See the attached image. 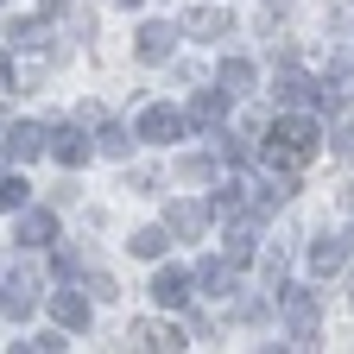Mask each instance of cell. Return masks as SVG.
<instances>
[{"mask_svg":"<svg viewBox=\"0 0 354 354\" xmlns=\"http://www.w3.org/2000/svg\"><path fill=\"white\" fill-rule=\"evenodd\" d=\"M44 140H51V133H44L38 120H13V127H7V152H13V158H38V152H51Z\"/></svg>","mask_w":354,"mask_h":354,"instance_id":"cell-8","label":"cell"},{"mask_svg":"<svg viewBox=\"0 0 354 354\" xmlns=\"http://www.w3.org/2000/svg\"><path fill=\"white\" fill-rule=\"evenodd\" d=\"M165 247H171V234H165V228H140V234L127 241V253H133V259H158Z\"/></svg>","mask_w":354,"mask_h":354,"instance_id":"cell-19","label":"cell"},{"mask_svg":"<svg viewBox=\"0 0 354 354\" xmlns=\"http://www.w3.org/2000/svg\"><path fill=\"white\" fill-rule=\"evenodd\" d=\"M317 140H323V120L317 114H279L272 146H266V165H272V171H297L310 152H317Z\"/></svg>","mask_w":354,"mask_h":354,"instance_id":"cell-1","label":"cell"},{"mask_svg":"<svg viewBox=\"0 0 354 354\" xmlns=\"http://www.w3.org/2000/svg\"><path fill=\"white\" fill-rule=\"evenodd\" d=\"M0 88H13V70H7V51H0Z\"/></svg>","mask_w":354,"mask_h":354,"instance_id":"cell-27","label":"cell"},{"mask_svg":"<svg viewBox=\"0 0 354 354\" xmlns=\"http://www.w3.org/2000/svg\"><path fill=\"white\" fill-rule=\"evenodd\" d=\"M51 158H57V165H70V171H82L88 158H95V146H88V140H82V127L70 120V127L57 133V140H51Z\"/></svg>","mask_w":354,"mask_h":354,"instance_id":"cell-7","label":"cell"},{"mask_svg":"<svg viewBox=\"0 0 354 354\" xmlns=\"http://www.w3.org/2000/svg\"><path fill=\"white\" fill-rule=\"evenodd\" d=\"M0 165H7V146H0Z\"/></svg>","mask_w":354,"mask_h":354,"instance_id":"cell-30","label":"cell"},{"mask_svg":"<svg viewBox=\"0 0 354 354\" xmlns=\"http://www.w3.org/2000/svg\"><path fill=\"white\" fill-rule=\"evenodd\" d=\"M190 272H184V266H158V272H152V304L158 310H184L190 304Z\"/></svg>","mask_w":354,"mask_h":354,"instance_id":"cell-3","label":"cell"},{"mask_svg":"<svg viewBox=\"0 0 354 354\" xmlns=\"http://www.w3.org/2000/svg\"><path fill=\"white\" fill-rule=\"evenodd\" d=\"M32 304H38V279H13V285H7V297H0V310H7L13 323H26V317H32Z\"/></svg>","mask_w":354,"mask_h":354,"instance_id":"cell-14","label":"cell"},{"mask_svg":"<svg viewBox=\"0 0 354 354\" xmlns=\"http://www.w3.org/2000/svg\"><path fill=\"white\" fill-rule=\"evenodd\" d=\"M196 285H203L209 297H228V291H234V266H228V253H221V259H203V266H196Z\"/></svg>","mask_w":354,"mask_h":354,"instance_id":"cell-13","label":"cell"},{"mask_svg":"<svg viewBox=\"0 0 354 354\" xmlns=\"http://www.w3.org/2000/svg\"><path fill=\"white\" fill-rule=\"evenodd\" d=\"M171 234H184V241H196L203 228H209V203H171Z\"/></svg>","mask_w":354,"mask_h":354,"instance_id":"cell-12","label":"cell"},{"mask_svg":"<svg viewBox=\"0 0 354 354\" xmlns=\"http://www.w3.org/2000/svg\"><path fill=\"white\" fill-rule=\"evenodd\" d=\"M279 310H285V329H291V342H297V348L317 342V317H323L317 291H279Z\"/></svg>","mask_w":354,"mask_h":354,"instance_id":"cell-2","label":"cell"},{"mask_svg":"<svg viewBox=\"0 0 354 354\" xmlns=\"http://www.w3.org/2000/svg\"><path fill=\"white\" fill-rule=\"evenodd\" d=\"M177 177H184V184H209L215 165H209V158H177Z\"/></svg>","mask_w":354,"mask_h":354,"instance_id":"cell-21","label":"cell"},{"mask_svg":"<svg viewBox=\"0 0 354 354\" xmlns=\"http://www.w3.org/2000/svg\"><path fill=\"white\" fill-rule=\"evenodd\" d=\"M335 152H342V158H354V120H342V127H335Z\"/></svg>","mask_w":354,"mask_h":354,"instance_id":"cell-26","label":"cell"},{"mask_svg":"<svg viewBox=\"0 0 354 354\" xmlns=\"http://www.w3.org/2000/svg\"><path fill=\"white\" fill-rule=\"evenodd\" d=\"M228 102H234L228 88H203V95L190 102V120H196V127H215V120H221V108H228Z\"/></svg>","mask_w":354,"mask_h":354,"instance_id":"cell-16","label":"cell"},{"mask_svg":"<svg viewBox=\"0 0 354 354\" xmlns=\"http://www.w3.org/2000/svg\"><path fill=\"white\" fill-rule=\"evenodd\" d=\"M51 317H57L64 329H88V297H76V291H57V297H51Z\"/></svg>","mask_w":354,"mask_h":354,"instance_id":"cell-15","label":"cell"},{"mask_svg":"<svg viewBox=\"0 0 354 354\" xmlns=\"http://www.w3.org/2000/svg\"><path fill=\"white\" fill-rule=\"evenodd\" d=\"M272 95H279V108H304V102H310V82H304L297 70H279V76H272Z\"/></svg>","mask_w":354,"mask_h":354,"instance_id":"cell-17","label":"cell"},{"mask_svg":"<svg viewBox=\"0 0 354 354\" xmlns=\"http://www.w3.org/2000/svg\"><path fill=\"white\" fill-rule=\"evenodd\" d=\"M127 335H133V348H152V354L158 348H184V329L177 323H133Z\"/></svg>","mask_w":354,"mask_h":354,"instance_id":"cell-11","label":"cell"},{"mask_svg":"<svg viewBox=\"0 0 354 354\" xmlns=\"http://www.w3.org/2000/svg\"><path fill=\"white\" fill-rule=\"evenodd\" d=\"M133 51H140V64H165V57L177 51V26H165V19L140 26V38H133Z\"/></svg>","mask_w":354,"mask_h":354,"instance_id":"cell-6","label":"cell"},{"mask_svg":"<svg viewBox=\"0 0 354 354\" xmlns=\"http://www.w3.org/2000/svg\"><path fill=\"white\" fill-rule=\"evenodd\" d=\"M329 26H335V32L354 26V0H335V7H329Z\"/></svg>","mask_w":354,"mask_h":354,"instance_id":"cell-25","label":"cell"},{"mask_svg":"<svg viewBox=\"0 0 354 354\" xmlns=\"http://www.w3.org/2000/svg\"><path fill=\"white\" fill-rule=\"evenodd\" d=\"M266 7H291V0H266Z\"/></svg>","mask_w":354,"mask_h":354,"instance_id":"cell-29","label":"cell"},{"mask_svg":"<svg viewBox=\"0 0 354 354\" xmlns=\"http://www.w3.org/2000/svg\"><path fill=\"white\" fill-rule=\"evenodd\" d=\"M57 241V215L51 209H26L19 215V247H51Z\"/></svg>","mask_w":354,"mask_h":354,"instance_id":"cell-10","label":"cell"},{"mask_svg":"<svg viewBox=\"0 0 354 354\" xmlns=\"http://www.w3.org/2000/svg\"><path fill=\"white\" fill-rule=\"evenodd\" d=\"M64 7H70V0H44V13H64Z\"/></svg>","mask_w":354,"mask_h":354,"instance_id":"cell-28","label":"cell"},{"mask_svg":"<svg viewBox=\"0 0 354 354\" xmlns=\"http://www.w3.org/2000/svg\"><path fill=\"white\" fill-rule=\"evenodd\" d=\"M354 253V234H329V241H317V247H310V272H342V259Z\"/></svg>","mask_w":354,"mask_h":354,"instance_id":"cell-9","label":"cell"},{"mask_svg":"<svg viewBox=\"0 0 354 354\" xmlns=\"http://www.w3.org/2000/svg\"><path fill=\"white\" fill-rule=\"evenodd\" d=\"M32 203V184L26 177H7V184H0V209H26Z\"/></svg>","mask_w":354,"mask_h":354,"instance_id":"cell-20","label":"cell"},{"mask_svg":"<svg viewBox=\"0 0 354 354\" xmlns=\"http://www.w3.org/2000/svg\"><path fill=\"white\" fill-rule=\"evenodd\" d=\"M184 32L203 38V44H221V38L234 32V13L228 7H196V13H184Z\"/></svg>","mask_w":354,"mask_h":354,"instance_id":"cell-5","label":"cell"},{"mask_svg":"<svg viewBox=\"0 0 354 354\" xmlns=\"http://www.w3.org/2000/svg\"><path fill=\"white\" fill-rule=\"evenodd\" d=\"M95 152H108V158H127V152H133V140H127V133H120V127H108Z\"/></svg>","mask_w":354,"mask_h":354,"instance_id":"cell-23","label":"cell"},{"mask_svg":"<svg viewBox=\"0 0 354 354\" xmlns=\"http://www.w3.org/2000/svg\"><path fill=\"white\" fill-rule=\"evenodd\" d=\"M215 88H228V95H247V88H253V64L247 57H228V64H221V82Z\"/></svg>","mask_w":354,"mask_h":354,"instance_id":"cell-18","label":"cell"},{"mask_svg":"<svg viewBox=\"0 0 354 354\" xmlns=\"http://www.w3.org/2000/svg\"><path fill=\"white\" fill-rule=\"evenodd\" d=\"M7 38L26 51V44H38V38H44V26H38V19H13V26H7Z\"/></svg>","mask_w":354,"mask_h":354,"instance_id":"cell-22","label":"cell"},{"mask_svg":"<svg viewBox=\"0 0 354 354\" xmlns=\"http://www.w3.org/2000/svg\"><path fill=\"white\" fill-rule=\"evenodd\" d=\"M26 348H38V354H57V348H70V342H64V329H44V335H32Z\"/></svg>","mask_w":354,"mask_h":354,"instance_id":"cell-24","label":"cell"},{"mask_svg":"<svg viewBox=\"0 0 354 354\" xmlns=\"http://www.w3.org/2000/svg\"><path fill=\"white\" fill-rule=\"evenodd\" d=\"M177 133H184V114H177V108H165V102H152V108L140 114V127H133V140L165 146V140H177Z\"/></svg>","mask_w":354,"mask_h":354,"instance_id":"cell-4","label":"cell"}]
</instances>
